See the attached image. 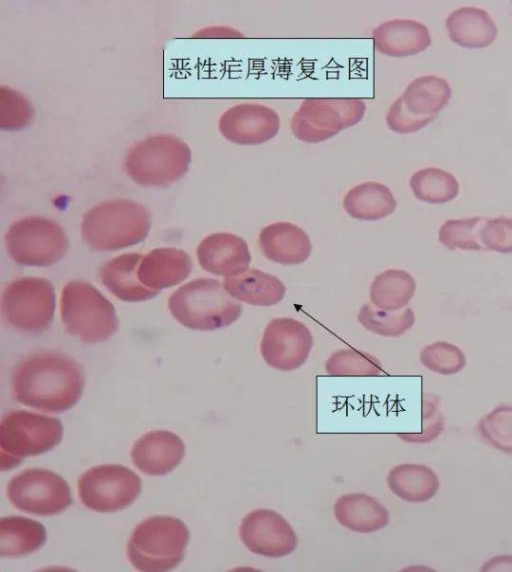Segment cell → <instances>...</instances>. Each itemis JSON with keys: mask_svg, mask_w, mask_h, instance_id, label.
Masks as SVG:
<instances>
[{"mask_svg": "<svg viewBox=\"0 0 512 572\" xmlns=\"http://www.w3.org/2000/svg\"><path fill=\"white\" fill-rule=\"evenodd\" d=\"M12 390L21 404L46 412L73 408L84 390V372L72 358L40 352L22 359L12 374Z\"/></svg>", "mask_w": 512, "mask_h": 572, "instance_id": "6da1fadb", "label": "cell"}, {"mask_svg": "<svg viewBox=\"0 0 512 572\" xmlns=\"http://www.w3.org/2000/svg\"><path fill=\"white\" fill-rule=\"evenodd\" d=\"M150 225V214L144 206L115 199L88 210L82 219L81 233L89 248L114 251L143 241Z\"/></svg>", "mask_w": 512, "mask_h": 572, "instance_id": "7a4b0ae2", "label": "cell"}, {"mask_svg": "<svg viewBox=\"0 0 512 572\" xmlns=\"http://www.w3.org/2000/svg\"><path fill=\"white\" fill-rule=\"evenodd\" d=\"M172 316L184 327L212 331L233 324L242 305L224 288L223 282L199 278L179 287L168 300Z\"/></svg>", "mask_w": 512, "mask_h": 572, "instance_id": "3957f363", "label": "cell"}, {"mask_svg": "<svg viewBox=\"0 0 512 572\" xmlns=\"http://www.w3.org/2000/svg\"><path fill=\"white\" fill-rule=\"evenodd\" d=\"M189 540V530L182 520L172 516H152L140 522L131 533L127 557L139 571H169L184 559Z\"/></svg>", "mask_w": 512, "mask_h": 572, "instance_id": "277c9868", "label": "cell"}, {"mask_svg": "<svg viewBox=\"0 0 512 572\" xmlns=\"http://www.w3.org/2000/svg\"><path fill=\"white\" fill-rule=\"evenodd\" d=\"M63 437L58 418L26 410L3 415L0 424V468L9 470L29 456H37L56 447Z\"/></svg>", "mask_w": 512, "mask_h": 572, "instance_id": "5b68a950", "label": "cell"}, {"mask_svg": "<svg viewBox=\"0 0 512 572\" xmlns=\"http://www.w3.org/2000/svg\"><path fill=\"white\" fill-rule=\"evenodd\" d=\"M191 150L173 135H156L134 144L125 157V171L137 184L167 186L179 180L191 163Z\"/></svg>", "mask_w": 512, "mask_h": 572, "instance_id": "8992f818", "label": "cell"}, {"mask_svg": "<svg viewBox=\"0 0 512 572\" xmlns=\"http://www.w3.org/2000/svg\"><path fill=\"white\" fill-rule=\"evenodd\" d=\"M61 318L67 332L86 343L110 338L118 327L113 304L93 285L67 283L61 295Z\"/></svg>", "mask_w": 512, "mask_h": 572, "instance_id": "52a82bcc", "label": "cell"}, {"mask_svg": "<svg viewBox=\"0 0 512 572\" xmlns=\"http://www.w3.org/2000/svg\"><path fill=\"white\" fill-rule=\"evenodd\" d=\"M365 112L361 98H306L294 112L290 128L298 140L318 143L356 125Z\"/></svg>", "mask_w": 512, "mask_h": 572, "instance_id": "ba28073f", "label": "cell"}, {"mask_svg": "<svg viewBox=\"0 0 512 572\" xmlns=\"http://www.w3.org/2000/svg\"><path fill=\"white\" fill-rule=\"evenodd\" d=\"M5 244L17 264L50 266L64 257L69 241L57 223L43 217H26L9 227Z\"/></svg>", "mask_w": 512, "mask_h": 572, "instance_id": "9c48e42d", "label": "cell"}, {"mask_svg": "<svg viewBox=\"0 0 512 572\" xmlns=\"http://www.w3.org/2000/svg\"><path fill=\"white\" fill-rule=\"evenodd\" d=\"M56 306L53 285L44 278L24 277L9 283L3 291L1 308L14 328L39 333L49 328Z\"/></svg>", "mask_w": 512, "mask_h": 572, "instance_id": "30bf717a", "label": "cell"}, {"mask_svg": "<svg viewBox=\"0 0 512 572\" xmlns=\"http://www.w3.org/2000/svg\"><path fill=\"white\" fill-rule=\"evenodd\" d=\"M83 505L93 511L111 513L130 506L142 491L139 476L120 464L93 466L77 480Z\"/></svg>", "mask_w": 512, "mask_h": 572, "instance_id": "8fae6325", "label": "cell"}, {"mask_svg": "<svg viewBox=\"0 0 512 572\" xmlns=\"http://www.w3.org/2000/svg\"><path fill=\"white\" fill-rule=\"evenodd\" d=\"M7 497L19 510L39 516H53L73 502L63 477L53 471L33 468L15 475L7 485Z\"/></svg>", "mask_w": 512, "mask_h": 572, "instance_id": "7c38bea8", "label": "cell"}, {"mask_svg": "<svg viewBox=\"0 0 512 572\" xmlns=\"http://www.w3.org/2000/svg\"><path fill=\"white\" fill-rule=\"evenodd\" d=\"M312 346V334L304 323L291 317H277L263 331L260 354L271 368L288 372L306 362Z\"/></svg>", "mask_w": 512, "mask_h": 572, "instance_id": "4fadbf2b", "label": "cell"}, {"mask_svg": "<svg viewBox=\"0 0 512 572\" xmlns=\"http://www.w3.org/2000/svg\"><path fill=\"white\" fill-rule=\"evenodd\" d=\"M239 537L246 548L267 558H281L295 551L297 535L278 512L256 509L247 513L239 526Z\"/></svg>", "mask_w": 512, "mask_h": 572, "instance_id": "5bb4252c", "label": "cell"}, {"mask_svg": "<svg viewBox=\"0 0 512 572\" xmlns=\"http://www.w3.org/2000/svg\"><path fill=\"white\" fill-rule=\"evenodd\" d=\"M218 129L226 140L234 144L260 145L278 134L280 117L274 109L266 105L240 103L221 114Z\"/></svg>", "mask_w": 512, "mask_h": 572, "instance_id": "9a60e30c", "label": "cell"}, {"mask_svg": "<svg viewBox=\"0 0 512 572\" xmlns=\"http://www.w3.org/2000/svg\"><path fill=\"white\" fill-rule=\"evenodd\" d=\"M196 254L205 271L224 278L245 273L252 261L247 242L228 232L206 236L198 245Z\"/></svg>", "mask_w": 512, "mask_h": 572, "instance_id": "2e32d148", "label": "cell"}, {"mask_svg": "<svg viewBox=\"0 0 512 572\" xmlns=\"http://www.w3.org/2000/svg\"><path fill=\"white\" fill-rule=\"evenodd\" d=\"M185 445L182 439L167 430L151 431L141 436L131 449L133 464L150 476H163L182 461Z\"/></svg>", "mask_w": 512, "mask_h": 572, "instance_id": "e0dca14e", "label": "cell"}, {"mask_svg": "<svg viewBox=\"0 0 512 572\" xmlns=\"http://www.w3.org/2000/svg\"><path fill=\"white\" fill-rule=\"evenodd\" d=\"M258 244L268 260L286 266L304 263L312 252L308 234L290 222L265 226L259 233Z\"/></svg>", "mask_w": 512, "mask_h": 572, "instance_id": "ac0fdd59", "label": "cell"}, {"mask_svg": "<svg viewBox=\"0 0 512 572\" xmlns=\"http://www.w3.org/2000/svg\"><path fill=\"white\" fill-rule=\"evenodd\" d=\"M377 51L391 57L418 54L431 44L428 28L413 19L396 18L384 21L373 31Z\"/></svg>", "mask_w": 512, "mask_h": 572, "instance_id": "d6986e66", "label": "cell"}, {"mask_svg": "<svg viewBox=\"0 0 512 572\" xmlns=\"http://www.w3.org/2000/svg\"><path fill=\"white\" fill-rule=\"evenodd\" d=\"M190 256L181 249L156 248L142 258L138 278L146 287L160 290L172 287L185 280L191 273Z\"/></svg>", "mask_w": 512, "mask_h": 572, "instance_id": "ffe728a7", "label": "cell"}, {"mask_svg": "<svg viewBox=\"0 0 512 572\" xmlns=\"http://www.w3.org/2000/svg\"><path fill=\"white\" fill-rule=\"evenodd\" d=\"M142 258L140 253H125L108 260L100 269L101 282L122 301L139 302L155 297L158 291L146 287L138 278Z\"/></svg>", "mask_w": 512, "mask_h": 572, "instance_id": "44dd1931", "label": "cell"}, {"mask_svg": "<svg viewBox=\"0 0 512 572\" xmlns=\"http://www.w3.org/2000/svg\"><path fill=\"white\" fill-rule=\"evenodd\" d=\"M333 513L341 526L362 534L379 531L389 523L388 510L364 493L341 495L334 504Z\"/></svg>", "mask_w": 512, "mask_h": 572, "instance_id": "7402d4cb", "label": "cell"}, {"mask_svg": "<svg viewBox=\"0 0 512 572\" xmlns=\"http://www.w3.org/2000/svg\"><path fill=\"white\" fill-rule=\"evenodd\" d=\"M445 26L451 41L469 49L491 45L498 34L497 26L489 13L472 6L452 11L446 18Z\"/></svg>", "mask_w": 512, "mask_h": 572, "instance_id": "603a6c76", "label": "cell"}, {"mask_svg": "<svg viewBox=\"0 0 512 572\" xmlns=\"http://www.w3.org/2000/svg\"><path fill=\"white\" fill-rule=\"evenodd\" d=\"M223 285L233 298L253 306L276 305L286 294V286L278 277L256 268H249L239 276L225 278Z\"/></svg>", "mask_w": 512, "mask_h": 572, "instance_id": "cb8c5ba5", "label": "cell"}, {"mask_svg": "<svg viewBox=\"0 0 512 572\" xmlns=\"http://www.w3.org/2000/svg\"><path fill=\"white\" fill-rule=\"evenodd\" d=\"M342 205L345 212L354 219L378 221L396 210L397 201L386 185L366 181L349 189Z\"/></svg>", "mask_w": 512, "mask_h": 572, "instance_id": "d4e9b609", "label": "cell"}, {"mask_svg": "<svg viewBox=\"0 0 512 572\" xmlns=\"http://www.w3.org/2000/svg\"><path fill=\"white\" fill-rule=\"evenodd\" d=\"M387 485L394 495L404 501L424 503L436 495L440 482L430 467L406 463L390 469Z\"/></svg>", "mask_w": 512, "mask_h": 572, "instance_id": "484cf974", "label": "cell"}, {"mask_svg": "<svg viewBox=\"0 0 512 572\" xmlns=\"http://www.w3.org/2000/svg\"><path fill=\"white\" fill-rule=\"evenodd\" d=\"M47 532L42 523L22 516L2 517L0 520V555L20 557L39 550L46 542Z\"/></svg>", "mask_w": 512, "mask_h": 572, "instance_id": "4316f807", "label": "cell"}, {"mask_svg": "<svg viewBox=\"0 0 512 572\" xmlns=\"http://www.w3.org/2000/svg\"><path fill=\"white\" fill-rule=\"evenodd\" d=\"M452 96L449 82L437 75L414 79L405 88L401 98L406 108L417 116L436 117Z\"/></svg>", "mask_w": 512, "mask_h": 572, "instance_id": "83f0119b", "label": "cell"}, {"mask_svg": "<svg viewBox=\"0 0 512 572\" xmlns=\"http://www.w3.org/2000/svg\"><path fill=\"white\" fill-rule=\"evenodd\" d=\"M415 291L416 282L410 273L403 269H387L372 281L369 298L376 308L396 312L410 302Z\"/></svg>", "mask_w": 512, "mask_h": 572, "instance_id": "f1b7e54d", "label": "cell"}, {"mask_svg": "<svg viewBox=\"0 0 512 572\" xmlns=\"http://www.w3.org/2000/svg\"><path fill=\"white\" fill-rule=\"evenodd\" d=\"M409 186L418 200L430 204L450 202L459 194L457 179L450 172L436 167L414 172L409 178Z\"/></svg>", "mask_w": 512, "mask_h": 572, "instance_id": "f546056e", "label": "cell"}, {"mask_svg": "<svg viewBox=\"0 0 512 572\" xmlns=\"http://www.w3.org/2000/svg\"><path fill=\"white\" fill-rule=\"evenodd\" d=\"M358 322L368 331L383 337H399L415 323V314L411 308L389 312L366 303L361 306Z\"/></svg>", "mask_w": 512, "mask_h": 572, "instance_id": "4dcf8cb0", "label": "cell"}, {"mask_svg": "<svg viewBox=\"0 0 512 572\" xmlns=\"http://www.w3.org/2000/svg\"><path fill=\"white\" fill-rule=\"evenodd\" d=\"M487 220V217L480 216L446 220L438 230V240L449 250H486L480 232Z\"/></svg>", "mask_w": 512, "mask_h": 572, "instance_id": "1f68e13d", "label": "cell"}, {"mask_svg": "<svg viewBox=\"0 0 512 572\" xmlns=\"http://www.w3.org/2000/svg\"><path fill=\"white\" fill-rule=\"evenodd\" d=\"M332 376H379L384 374L381 362L372 354L352 348L333 352L325 362Z\"/></svg>", "mask_w": 512, "mask_h": 572, "instance_id": "d6a6232c", "label": "cell"}, {"mask_svg": "<svg viewBox=\"0 0 512 572\" xmlns=\"http://www.w3.org/2000/svg\"><path fill=\"white\" fill-rule=\"evenodd\" d=\"M476 430L491 447L512 455V405H499L480 419Z\"/></svg>", "mask_w": 512, "mask_h": 572, "instance_id": "836d02e7", "label": "cell"}, {"mask_svg": "<svg viewBox=\"0 0 512 572\" xmlns=\"http://www.w3.org/2000/svg\"><path fill=\"white\" fill-rule=\"evenodd\" d=\"M419 359L424 367L441 375L456 374L466 365V357L462 350L445 341L425 346L420 352Z\"/></svg>", "mask_w": 512, "mask_h": 572, "instance_id": "e575fe53", "label": "cell"}, {"mask_svg": "<svg viewBox=\"0 0 512 572\" xmlns=\"http://www.w3.org/2000/svg\"><path fill=\"white\" fill-rule=\"evenodd\" d=\"M33 117V107L20 93L2 86L0 89V127L3 130H18L25 127Z\"/></svg>", "mask_w": 512, "mask_h": 572, "instance_id": "d590c367", "label": "cell"}, {"mask_svg": "<svg viewBox=\"0 0 512 572\" xmlns=\"http://www.w3.org/2000/svg\"><path fill=\"white\" fill-rule=\"evenodd\" d=\"M483 246L502 254L512 253V218L488 219L480 232Z\"/></svg>", "mask_w": 512, "mask_h": 572, "instance_id": "8d00e7d4", "label": "cell"}, {"mask_svg": "<svg viewBox=\"0 0 512 572\" xmlns=\"http://www.w3.org/2000/svg\"><path fill=\"white\" fill-rule=\"evenodd\" d=\"M435 117L417 116L410 112L401 97L389 107L386 115L388 128L398 134L414 133L427 126Z\"/></svg>", "mask_w": 512, "mask_h": 572, "instance_id": "74e56055", "label": "cell"}, {"mask_svg": "<svg viewBox=\"0 0 512 572\" xmlns=\"http://www.w3.org/2000/svg\"><path fill=\"white\" fill-rule=\"evenodd\" d=\"M438 401L429 395L422 403V432L420 434H399L410 443H427L438 437L443 430V418L438 410Z\"/></svg>", "mask_w": 512, "mask_h": 572, "instance_id": "f35d334b", "label": "cell"}, {"mask_svg": "<svg viewBox=\"0 0 512 572\" xmlns=\"http://www.w3.org/2000/svg\"><path fill=\"white\" fill-rule=\"evenodd\" d=\"M195 37H243V34L230 27H210L194 34Z\"/></svg>", "mask_w": 512, "mask_h": 572, "instance_id": "ab89813d", "label": "cell"}, {"mask_svg": "<svg viewBox=\"0 0 512 572\" xmlns=\"http://www.w3.org/2000/svg\"><path fill=\"white\" fill-rule=\"evenodd\" d=\"M505 565L504 570H512V556L511 555H500L493 557L490 561L483 565V571L499 570L500 567Z\"/></svg>", "mask_w": 512, "mask_h": 572, "instance_id": "60d3db41", "label": "cell"}, {"mask_svg": "<svg viewBox=\"0 0 512 572\" xmlns=\"http://www.w3.org/2000/svg\"><path fill=\"white\" fill-rule=\"evenodd\" d=\"M510 7H511V13H512V2H511V6H510Z\"/></svg>", "mask_w": 512, "mask_h": 572, "instance_id": "b9f144b4", "label": "cell"}]
</instances>
